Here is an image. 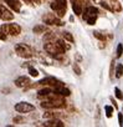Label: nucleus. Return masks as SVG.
<instances>
[{"label": "nucleus", "mask_w": 123, "mask_h": 127, "mask_svg": "<svg viewBox=\"0 0 123 127\" xmlns=\"http://www.w3.org/2000/svg\"><path fill=\"white\" fill-rule=\"evenodd\" d=\"M15 52L18 54V56H20L23 59H31L32 57V50L26 44H18L15 46Z\"/></svg>", "instance_id": "f257e3e1"}, {"label": "nucleus", "mask_w": 123, "mask_h": 127, "mask_svg": "<svg viewBox=\"0 0 123 127\" xmlns=\"http://www.w3.org/2000/svg\"><path fill=\"white\" fill-rule=\"evenodd\" d=\"M0 30H1L3 32H5L6 35H11V36H18L21 34V28L20 25L18 24H4L1 25V28H0Z\"/></svg>", "instance_id": "f03ea898"}, {"label": "nucleus", "mask_w": 123, "mask_h": 127, "mask_svg": "<svg viewBox=\"0 0 123 127\" xmlns=\"http://www.w3.org/2000/svg\"><path fill=\"white\" fill-rule=\"evenodd\" d=\"M42 23L46 25H55V26H62L64 23L61 21L60 18H57L53 14H45L42 15Z\"/></svg>", "instance_id": "7ed1b4c3"}, {"label": "nucleus", "mask_w": 123, "mask_h": 127, "mask_svg": "<svg viewBox=\"0 0 123 127\" xmlns=\"http://www.w3.org/2000/svg\"><path fill=\"white\" fill-rule=\"evenodd\" d=\"M15 111L19 112V113H29V112H32L35 111V106L32 103H29V102H18L15 106H14Z\"/></svg>", "instance_id": "20e7f679"}, {"label": "nucleus", "mask_w": 123, "mask_h": 127, "mask_svg": "<svg viewBox=\"0 0 123 127\" xmlns=\"http://www.w3.org/2000/svg\"><path fill=\"white\" fill-rule=\"evenodd\" d=\"M44 49H45V51H46L49 55H51V56H55V55H57V54L61 52V50L58 49V46L56 45L55 41H46V44L44 45Z\"/></svg>", "instance_id": "39448f33"}, {"label": "nucleus", "mask_w": 123, "mask_h": 127, "mask_svg": "<svg viewBox=\"0 0 123 127\" xmlns=\"http://www.w3.org/2000/svg\"><path fill=\"white\" fill-rule=\"evenodd\" d=\"M51 9L57 14L58 18H64L65 14H66V5H62V4H60L57 1H53L51 4Z\"/></svg>", "instance_id": "423d86ee"}, {"label": "nucleus", "mask_w": 123, "mask_h": 127, "mask_svg": "<svg viewBox=\"0 0 123 127\" xmlns=\"http://www.w3.org/2000/svg\"><path fill=\"white\" fill-rule=\"evenodd\" d=\"M0 19L4 20V21H10V20L14 19V14L1 4H0Z\"/></svg>", "instance_id": "0eeeda50"}, {"label": "nucleus", "mask_w": 123, "mask_h": 127, "mask_svg": "<svg viewBox=\"0 0 123 127\" xmlns=\"http://www.w3.org/2000/svg\"><path fill=\"white\" fill-rule=\"evenodd\" d=\"M41 126H44V127H64L65 123L61 121L60 118L55 117V118H49V121L41 123Z\"/></svg>", "instance_id": "6e6552de"}, {"label": "nucleus", "mask_w": 123, "mask_h": 127, "mask_svg": "<svg viewBox=\"0 0 123 127\" xmlns=\"http://www.w3.org/2000/svg\"><path fill=\"white\" fill-rule=\"evenodd\" d=\"M57 82H58V80L56 77H45V79L40 80L37 82V85H41V86H53L55 87L57 85Z\"/></svg>", "instance_id": "1a4fd4ad"}, {"label": "nucleus", "mask_w": 123, "mask_h": 127, "mask_svg": "<svg viewBox=\"0 0 123 127\" xmlns=\"http://www.w3.org/2000/svg\"><path fill=\"white\" fill-rule=\"evenodd\" d=\"M15 86L16 87H26L29 84H31L30 82V77L29 76H20V77H18L16 80H15Z\"/></svg>", "instance_id": "9d476101"}, {"label": "nucleus", "mask_w": 123, "mask_h": 127, "mask_svg": "<svg viewBox=\"0 0 123 127\" xmlns=\"http://www.w3.org/2000/svg\"><path fill=\"white\" fill-rule=\"evenodd\" d=\"M4 1L8 4V6H9L11 10H14V11H16V13H19V11L21 10V4H20L19 0H4Z\"/></svg>", "instance_id": "9b49d317"}, {"label": "nucleus", "mask_w": 123, "mask_h": 127, "mask_svg": "<svg viewBox=\"0 0 123 127\" xmlns=\"http://www.w3.org/2000/svg\"><path fill=\"white\" fill-rule=\"evenodd\" d=\"M82 14H83V19L86 20L88 16H97L98 15V9L96 6H87L85 13H82Z\"/></svg>", "instance_id": "f8f14e48"}, {"label": "nucleus", "mask_w": 123, "mask_h": 127, "mask_svg": "<svg viewBox=\"0 0 123 127\" xmlns=\"http://www.w3.org/2000/svg\"><path fill=\"white\" fill-rule=\"evenodd\" d=\"M72 10H74L75 15H77V16L82 15V13H83V9H82V6H81V5H80L77 1L72 3Z\"/></svg>", "instance_id": "ddd939ff"}, {"label": "nucleus", "mask_w": 123, "mask_h": 127, "mask_svg": "<svg viewBox=\"0 0 123 127\" xmlns=\"http://www.w3.org/2000/svg\"><path fill=\"white\" fill-rule=\"evenodd\" d=\"M57 37H56V34L52 32V31H46V34L44 35V41H55Z\"/></svg>", "instance_id": "4468645a"}, {"label": "nucleus", "mask_w": 123, "mask_h": 127, "mask_svg": "<svg viewBox=\"0 0 123 127\" xmlns=\"http://www.w3.org/2000/svg\"><path fill=\"white\" fill-rule=\"evenodd\" d=\"M52 92V90L50 89V86L49 87H44V89H41V90H39V92H37V96L39 97H44V96H49L50 94Z\"/></svg>", "instance_id": "2eb2a0df"}, {"label": "nucleus", "mask_w": 123, "mask_h": 127, "mask_svg": "<svg viewBox=\"0 0 123 127\" xmlns=\"http://www.w3.org/2000/svg\"><path fill=\"white\" fill-rule=\"evenodd\" d=\"M32 31H34V34H42V32L47 31V28L45 25H36V26H34Z\"/></svg>", "instance_id": "dca6fc26"}, {"label": "nucleus", "mask_w": 123, "mask_h": 127, "mask_svg": "<svg viewBox=\"0 0 123 127\" xmlns=\"http://www.w3.org/2000/svg\"><path fill=\"white\" fill-rule=\"evenodd\" d=\"M114 76L121 79L123 76V65L122 64H118V65L116 66V71H114Z\"/></svg>", "instance_id": "f3484780"}, {"label": "nucleus", "mask_w": 123, "mask_h": 127, "mask_svg": "<svg viewBox=\"0 0 123 127\" xmlns=\"http://www.w3.org/2000/svg\"><path fill=\"white\" fill-rule=\"evenodd\" d=\"M111 9H112L113 13H119L122 10V6H121L119 3H117V0H113V3L111 4Z\"/></svg>", "instance_id": "a211bd4d"}, {"label": "nucleus", "mask_w": 123, "mask_h": 127, "mask_svg": "<svg viewBox=\"0 0 123 127\" xmlns=\"http://www.w3.org/2000/svg\"><path fill=\"white\" fill-rule=\"evenodd\" d=\"M62 36H64V39L66 40V41H69V42H75V39H74V36H72V34L71 32H69V31H64L62 32Z\"/></svg>", "instance_id": "6ab92c4d"}, {"label": "nucleus", "mask_w": 123, "mask_h": 127, "mask_svg": "<svg viewBox=\"0 0 123 127\" xmlns=\"http://www.w3.org/2000/svg\"><path fill=\"white\" fill-rule=\"evenodd\" d=\"M44 117L45 118H55V117H58V115L55 113V112H52V111H46L44 113Z\"/></svg>", "instance_id": "aec40b11"}, {"label": "nucleus", "mask_w": 123, "mask_h": 127, "mask_svg": "<svg viewBox=\"0 0 123 127\" xmlns=\"http://www.w3.org/2000/svg\"><path fill=\"white\" fill-rule=\"evenodd\" d=\"M93 35H95V37H97L98 40H101V41H106V35H104V34H102V32H99V31H95Z\"/></svg>", "instance_id": "412c9836"}, {"label": "nucleus", "mask_w": 123, "mask_h": 127, "mask_svg": "<svg viewBox=\"0 0 123 127\" xmlns=\"http://www.w3.org/2000/svg\"><path fill=\"white\" fill-rule=\"evenodd\" d=\"M104 110H106V116H107L108 118H111V117H112V113H113V107H111V106H106Z\"/></svg>", "instance_id": "4be33fe9"}, {"label": "nucleus", "mask_w": 123, "mask_h": 127, "mask_svg": "<svg viewBox=\"0 0 123 127\" xmlns=\"http://www.w3.org/2000/svg\"><path fill=\"white\" fill-rule=\"evenodd\" d=\"M96 20H97V16H88L86 19V21H87L88 25H95L96 24Z\"/></svg>", "instance_id": "5701e85b"}, {"label": "nucleus", "mask_w": 123, "mask_h": 127, "mask_svg": "<svg viewBox=\"0 0 123 127\" xmlns=\"http://www.w3.org/2000/svg\"><path fill=\"white\" fill-rule=\"evenodd\" d=\"M29 72H30V75H31L32 77H37V76H39V71H37L36 69H34L32 66L29 67Z\"/></svg>", "instance_id": "b1692460"}, {"label": "nucleus", "mask_w": 123, "mask_h": 127, "mask_svg": "<svg viewBox=\"0 0 123 127\" xmlns=\"http://www.w3.org/2000/svg\"><path fill=\"white\" fill-rule=\"evenodd\" d=\"M114 94H116V97H117L118 100H123V92H122L118 87L114 89Z\"/></svg>", "instance_id": "393cba45"}, {"label": "nucleus", "mask_w": 123, "mask_h": 127, "mask_svg": "<svg viewBox=\"0 0 123 127\" xmlns=\"http://www.w3.org/2000/svg\"><path fill=\"white\" fill-rule=\"evenodd\" d=\"M72 69H74V71H75L76 75H81V69H80V66H78L77 62H75L74 65H72Z\"/></svg>", "instance_id": "a878e982"}, {"label": "nucleus", "mask_w": 123, "mask_h": 127, "mask_svg": "<svg viewBox=\"0 0 123 127\" xmlns=\"http://www.w3.org/2000/svg\"><path fill=\"white\" fill-rule=\"evenodd\" d=\"M113 76H114V60H112V62H111V69H109V77L113 79Z\"/></svg>", "instance_id": "bb28decb"}, {"label": "nucleus", "mask_w": 123, "mask_h": 127, "mask_svg": "<svg viewBox=\"0 0 123 127\" xmlns=\"http://www.w3.org/2000/svg\"><path fill=\"white\" fill-rule=\"evenodd\" d=\"M122 54H123V45L118 44V46H117V57H121Z\"/></svg>", "instance_id": "cd10ccee"}, {"label": "nucleus", "mask_w": 123, "mask_h": 127, "mask_svg": "<svg viewBox=\"0 0 123 127\" xmlns=\"http://www.w3.org/2000/svg\"><path fill=\"white\" fill-rule=\"evenodd\" d=\"M77 3H78V4L82 6V9H83V8H87V6H88V3H90V1H88V0H77Z\"/></svg>", "instance_id": "c85d7f7f"}, {"label": "nucleus", "mask_w": 123, "mask_h": 127, "mask_svg": "<svg viewBox=\"0 0 123 127\" xmlns=\"http://www.w3.org/2000/svg\"><path fill=\"white\" fill-rule=\"evenodd\" d=\"M13 121H14V123H19V122H24V118L20 117V116H18V117H15Z\"/></svg>", "instance_id": "c756f323"}, {"label": "nucleus", "mask_w": 123, "mask_h": 127, "mask_svg": "<svg viewBox=\"0 0 123 127\" xmlns=\"http://www.w3.org/2000/svg\"><path fill=\"white\" fill-rule=\"evenodd\" d=\"M0 40H1V41H5L6 40V34L3 32L1 30H0Z\"/></svg>", "instance_id": "7c9ffc66"}, {"label": "nucleus", "mask_w": 123, "mask_h": 127, "mask_svg": "<svg viewBox=\"0 0 123 127\" xmlns=\"http://www.w3.org/2000/svg\"><path fill=\"white\" fill-rule=\"evenodd\" d=\"M118 122L121 126H123V113H118Z\"/></svg>", "instance_id": "2f4dec72"}, {"label": "nucleus", "mask_w": 123, "mask_h": 127, "mask_svg": "<svg viewBox=\"0 0 123 127\" xmlns=\"http://www.w3.org/2000/svg\"><path fill=\"white\" fill-rule=\"evenodd\" d=\"M57 3H60V4H62V5H67V0H56Z\"/></svg>", "instance_id": "473e14b6"}, {"label": "nucleus", "mask_w": 123, "mask_h": 127, "mask_svg": "<svg viewBox=\"0 0 123 127\" xmlns=\"http://www.w3.org/2000/svg\"><path fill=\"white\" fill-rule=\"evenodd\" d=\"M111 101H112V103H113V106H114V108H118V105H117V102L114 101V98H113V97H111Z\"/></svg>", "instance_id": "72a5a7b5"}, {"label": "nucleus", "mask_w": 123, "mask_h": 127, "mask_svg": "<svg viewBox=\"0 0 123 127\" xmlns=\"http://www.w3.org/2000/svg\"><path fill=\"white\" fill-rule=\"evenodd\" d=\"M75 57H76V60H77V61H81V60H82L81 55H78V54H76V55H75Z\"/></svg>", "instance_id": "f704fd0d"}, {"label": "nucleus", "mask_w": 123, "mask_h": 127, "mask_svg": "<svg viewBox=\"0 0 123 127\" xmlns=\"http://www.w3.org/2000/svg\"><path fill=\"white\" fill-rule=\"evenodd\" d=\"M24 1H25L26 4H29V5H30V4H32V1H31V0H24Z\"/></svg>", "instance_id": "c9c22d12"}, {"label": "nucleus", "mask_w": 123, "mask_h": 127, "mask_svg": "<svg viewBox=\"0 0 123 127\" xmlns=\"http://www.w3.org/2000/svg\"><path fill=\"white\" fill-rule=\"evenodd\" d=\"M3 92H5V94H6V92H10V90H9V89H4V90H3Z\"/></svg>", "instance_id": "e433bc0d"}, {"label": "nucleus", "mask_w": 123, "mask_h": 127, "mask_svg": "<svg viewBox=\"0 0 123 127\" xmlns=\"http://www.w3.org/2000/svg\"><path fill=\"white\" fill-rule=\"evenodd\" d=\"M93 1H95V3H97V4H101L102 0H93Z\"/></svg>", "instance_id": "4c0bfd02"}, {"label": "nucleus", "mask_w": 123, "mask_h": 127, "mask_svg": "<svg viewBox=\"0 0 123 127\" xmlns=\"http://www.w3.org/2000/svg\"><path fill=\"white\" fill-rule=\"evenodd\" d=\"M35 1H36V3H41V1H42V0H35Z\"/></svg>", "instance_id": "58836bf2"}, {"label": "nucleus", "mask_w": 123, "mask_h": 127, "mask_svg": "<svg viewBox=\"0 0 123 127\" xmlns=\"http://www.w3.org/2000/svg\"><path fill=\"white\" fill-rule=\"evenodd\" d=\"M70 1H71V3H75V1H77V0H70Z\"/></svg>", "instance_id": "ea45409f"}, {"label": "nucleus", "mask_w": 123, "mask_h": 127, "mask_svg": "<svg viewBox=\"0 0 123 127\" xmlns=\"http://www.w3.org/2000/svg\"><path fill=\"white\" fill-rule=\"evenodd\" d=\"M31 1H32V3H34V1H35V0H31Z\"/></svg>", "instance_id": "a19ab883"}, {"label": "nucleus", "mask_w": 123, "mask_h": 127, "mask_svg": "<svg viewBox=\"0 0 123 127\" xmlns=\"http://www.w3.org/2000/svg\"><path fill=\"white\" fill-rule=\"evenodd\" d=\"M112 1H113V0H112Z\"/></svg>", "instance_id": "79ce46f5"}]
</instances>
